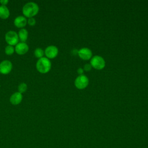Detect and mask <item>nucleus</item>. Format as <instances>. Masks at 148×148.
<instances>
[{
	"label": "nucleus",
	"mask_w": 148,
	"mask_h": 148,
	"mask_svg": "<svg viewBox=\"0 0 148 148\" xmlns=\"http://www.w3.org/2000/svg\"><path fill=\"white\" fill-rule=\"evenodd\" d=\"M15 51L19 55H23L28 52L29 47L25 42H18L15 46Z\"/></svg>",
	"instance_id": "nucleus-9"
},
{
	"label": "nucleus",
	"mask_w": 148,
	"mask_h": 148,
	"mask_svg": "<svg viewBox=\"0 0 148 148\" xmlns=\"http://www.w3.org/2000/svg\"><path fill=\"white\" fill-rule=\"evenodd\" d=\"M9 2V1L8 0H1L0 1V3H1L2 5H5L6 6V5Z\"/></svg>",
	"instance_id": "nucleus-20"
},
{
	"label": "nucleus",
	"mask_w": 148,
	"mask_h": 148,
	"mask_svg": "<svg viewBox=\"0 0 148 148\" xmlns=\"http://www.w3.org/2000/svg\"><path fill=\"white\" fill-rule=\"evenodd\" d=\"M28 31L25 28H21L18 34V38L21 40V42H25L28 38Z\"/></svg>",
	"instance_id": "nucleus-13"
},
{
	"label": "nucleus",
	"mask_w": 148,
	"mask_h": 148,
	"mask_svg": "<svg viewBox=\"0 0 148 148\" xmlns=\"http://www.w3.org/2000/svg\"><path fill=\"white\" fill-rule=\"evenodd\" d=\"M39 8L37 3L34 2L26 3L23 7L22 12L27 17H33L36 15L39 12Z\"/></svg>",
	"instance_id": "nucleus-1"
},
{
	"label": "nucleus",
	"mask_w": 148,
	"mask_h": 148,
	"mask_svg": "<svg viewBox=\"0 0 148 148\" xmlns=\"http://www.w3.org/2000/svg\"><path fill=\"white\" fill-rule=\"evenodd\" d=\"M12 68V63L9 60H5L0 62V73L2 74L6 75L9 73Z\"/></svg>",
	"instance_id": "nucleus-6"
},
{
	"label": "nucleus",
	"mask_w": 148,
	"mask_h": 148,
	"mask_svg": "<svg viewBox=\"0 0 148 148\" xmlns=\"http://www.w3.org/2000/svg\"><path fill=\"white\" fill-rule=\"evenodd\" d=\"M91 68H92V66L90 65V64H86L84 65L83 69L86 71H89L91 69Z\"/></svg>",
	"instance_id": "nucleus-18"
},
{
	"label": "nucleus",
	"mask_w": 148,
	"mask_h": 148,
	"mask_svg": "<svg viewBox=\"0 0 148 148\" xmlns=\"http://www.w3.org/2000/svg\"><path fill=\"white\" fill-rule=\"evenodd\" d=\"M44 52L47 58L51 59L55 58L57 56L58 53V49L56 46L50 45L45 49Z\"/></svg>",
	"instance_id": "nucleus-7"
},
{
	"label": "nucleus",
	"mask_w": 148,
	"mask_h": 148,
	"mask_svg": "<svg viewBox=\"0 0 148 148\" xmlns=\"http://www.w3.org/2000/svg\"><path fill=\"white\" fill-rule=\"evenodd\" d=\"M77 72L78 73V74L79 75H83V73H84V69L82 68H78V69L77 70Z\"/></svg>",
	"instance_id": "nucleus-19"
},
{
	"label": "nucleus",
	"mask_w": 148,
	"mask_h": 148,
	"mask_svg": "<svg viewBox=\"0 0 148 148\" xmlns=\"http://www.w3.org/2000/svg\"><path fill=\"white\" fill-rule=\"evenodd\" d=\"M10 16V11L8 8L5 5L0 6V18L6 19Z\"/></svg>",
	"instance_id": "nucleus-12"
},
{
	"label": "nucleus",
	"mask_w": 148,
	"mask_h": 148,
	"mask_svg": "<svg viewBox=\"0 0 148 148\" xmlns=\"http://www.w3.org/2000/svg\"><path fill=\"white\" fill-rule=\"evenodd\" d=\"M27 23V20L25 17L23 16H18L14 18V24L18 28H23Z\"/></svg>",
	"instance_id": "nucleus-10"
},
{
	"label": "nucleus",
	"mask_w": 148,
	"mask_h": 148,
	"mask_svg": "<svg viewBox=\"0 0 148 148\" xmlns=\"http://www.w3.org/2000/svg\"><path fill=\"white\" fill-rule=\"evenodd\" d=\"M27 90V85L25 83H21L18 86V92L21 94L25 92Z\"/></svg>",
	"instance_id": "nucleus-16"
},
{
	"label": "nucleus",
	"mask_w": 148,
	"mask_h": 148,
	"mask_svg": "<svg viewBox=\"0 0 148 148\" xmlns=\"http://www.w3.org/2000/svg\"><path fill=\"white\" fill-rule=\"evenodd\" d=\"M51 67L50 60L47 57H42L39 58L36 64V69L41 73H46L49 72Z\"/></svg>",
	"instance_id": "nucleus-2"
},
{
	"label": "nucleus",
	"mask_w": 148,
	"mask_h": 148,
	"mask_svg": "<svg viewBox=\"0 0 148 148\" xmlns=\"http://www.w3.org/2000/svg\"><path fill=\"white\" fill-rule=\"evenodd\" d=\"M88 83V78L86 75H79L75 80V86L79 90H83L87 87Z\"/></svg>",
	"instance_id": "nucleus-5"
},
{
	"label": "nucleus",
	"mask_w": 148,
	"mask_h": 148,
	"mask_svg": "<svg viewBox=\"0 0 148 148\" xmlns=\"http://www.w3.org/2000/svg\"><path fill=\"white\" fill-rule=\"evenodd\" d=\"M27 23L29 25L33 26L36 24V20L34 17H29L27 20Z\"/></svg>",
	"instance_id": "nucleus-17"
},
{
	"label": "nucleus",
	"mask_w": 148,
	"mask_h": 148,
	"mask_svg": "<svg viewBox=\"0 0 148 148\" xmlns=\"http://www.w3.org/2000/svg\"><path fill=\"white\" fill-rule=\"evenodd\" d=\"M45 54V52H44V50L41 49V48H36L35 51H34V55L37 58H40L42 57H43V55Z\"/></svg>",
	"instance_id": "nucleus-14"
},
{
	"label": "nucleus",
	"mask_w": 148,
	"mask_h": 148,
	"mask_svg": "<svg viewBox=\"0 0 148 148\" xmlns=\"http://www.w3.org/2000/svg\"><path fill=\"white\" fill-rule=\"evenodd\" d=\"M90 65L95 69L101 70L105 67V61L101 56L97 55L91 59Z\"/></svg>",
	"instance_id": "nucleus-3"
},
{
	"label": "nucleus",
	"mask_w": 148,
	"mask_h": 148,
	"mask_svg": "<svg viewBox=\"0 0 148 148\" xmlns=\"http://www.w3.org/2000/svg\"><path fill=\"white\" fill-rule=\"evenodd\" d=\"M77 54L79 57L83 60H90L92 55L91 50L87 47H83L78 50Z\"/></svg>",
	"instance_id": "nucleus-8"
},
{
	"label": "nucleus",
	"mask_w": 148,
	"mask_h": 148,
	"mask_svg": "<svg viewBox=\"0 0 148 148\" xmlns=\"http://www.w3.org/2000/svg\"><path fill=\"white\" fill-rule=\"evenodd\" d=\"M23 99L22 94L18 92H15L10 97V102L12 104L16 105L19 104Z\"/></svg>",
	"instance_id": "nucleus-11"
},
{
	"label": "nucleus",
	"mask_w": 148,
	"mask_h": 148,
	"mask_svg": "<svg viewBox=\"0 0 148 148\" xmlns=\"http://www.w3.org/2000/svg\"><path fill=\"white\" fill-rule=\"evenodd\" d=\"M5 39L9 45L13 46L16 45L18 43L19 40L18 34L14 31H8L5 34Z\"/></svg>",
	"instance_id": "nucleus-4"
},
{
	"label": "nucleus",
	"mask_w": 148,
	"mask_h": 148,
	"mask_svg": "<svg viewBox=\"0 0 148 148\" xmlns=\"http://www.w3.org/2000/svg\"><path fill=\"white\" fill-rule=\"evenodd\" d=\"M15 50H14V48L13 46H11V45H8L6 46L5 49V53L7 54V55H12L13 54V53L14 52Z\"/></svg>",
	"instance_id": "nucleus-15"
}]
</instances>
